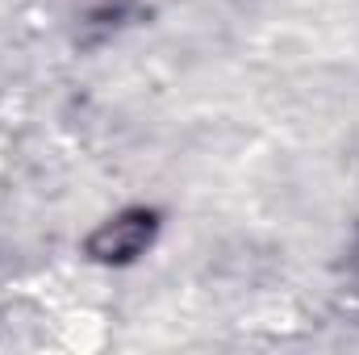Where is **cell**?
I'll list each match as a JSON object with an SVG mask.
<instances>
[{"label": "cell", "mask_w": 359, "mask_h": 355, "mask_svg": "<svg viewBox=\"0 0 359 355\" xmlns=\"http://www.w3.org/2000/svg\"><path fill=\"white\" fill-rule=\"evenodd\" d=\"M151 234H155V217L151 213H121V217H113L104 230H96L88 243V251L96 260H104V264H126V260H134V255H142V247L151 243Z\"/></svg>", "instance_id": "1"}]
</instances>
